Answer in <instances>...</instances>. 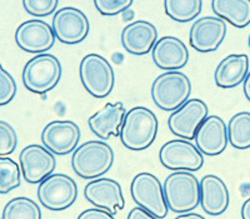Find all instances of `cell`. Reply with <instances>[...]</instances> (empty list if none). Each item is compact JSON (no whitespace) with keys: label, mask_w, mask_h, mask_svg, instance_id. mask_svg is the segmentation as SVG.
Wrapping results in <instances>:
<instances>
[{"label":"cell","mask_w":250,"mask_h":219,"mask_svg":"<svg viewBox=\"0 0 250 219\" xmlns=\"http://www.w3.org/2000/svg\"><path fill=\"white\" fill-rule=\"evenodd\" d=\"M189 51L182 40L175 37H163L153 48V62L163 70H178L187 66Z\"/></svg>","instance_id":"cell-19"},{"label":"cell","mask_w":250,"mask_h":219,"mask_svg":"<svg viewBox=\"0 0 250 219\" xmlns=\"http://www.w3.org/2000/svg\"><path fill=\"white\" fill-rule=\"evenodd\" d=\"M195 144L205 155H219L227 149L229 143L228 127L218 115L207 117L195 133Z\"/></svg>","instance_id":"cell-17"},{"label":"cell","mask_w":250,"mask_h":219,"mask_svg":"<svg viewBox=\"0 0 250 219\" xmlns=\"http://www.w3.org/2000/svg\"><path fill=\"white\" fill-rule=\"evenodd\" d=\"M213 12L235 28L250 24V0H211Z\"/></svg>","instance_id":"cell-23"},{"label":"cell","mask_w":250,"mask_h":219,"mask_svg":"<svg viewBox=\"0 0 250 219\" xmlns=\"http://www.w3.org/2000/svg\"><path fill=\"white\" fill-rule=\"evenodd\" d=\"M20 169L17 162L0 156V194H6L20 185Z\"/></svg>","instance_id":"cell-27"},{"label":"cell","mask_w":250,"mask_h":219,"mask_svg":"<svg viewBox=\"0 0 250 219\" xmlns=\"http://www.w3.org/2000/svg\"><path fill=\"white\" fill-rule=\"evenodd\" d=\"M4 219H40L42 211L40 207L30 198L26 197H18L9 200L4 207Z\"/></svg>","instance_id":"cell-26"},{"label":"cell","mask_w":250,"mask_h":219,"mask_svg":"<svg viewBox=\"0 0 250 219\" xmlns=\"http://www.w3.org/2000/svg\"><path fill=\"white\" fill-rule=\"evenodd\" d=\"M134 0H94V5L102 15L113 17L130 8Z\"/></svg>","instance_id":"cell-31"},{"label":"cell","mask_w":250,"mask_h":219,"mask_svg":"<svg viewBox=\"0 0 250 219\" xmlns=\"http://www.w3.org/2000/svg\"><path fill=\"white\" fill-rule=\"evenodd\" d=\"M114 151L103 140H89L78 147L71 156V167L83 179H94L110 171Z\"/></svg>","instance_id":"cell-2"},{"label":"cell","mask_w":250,"mask_h":219,"mask_svg":"<svg viewBox=\"0 0 250 219\" xmlns=\"http://www.w3.org/2000/svg\"><path fill=\"white\" fill-rule=\"evenodd\" d=\"M248 45H249L250 48V34H249V38H248Z\"/></svg>","instance_id":"cell-37"},{"label":"cell","mask_w":250,"mask_h":219,"mask_svg":"<svg viewBox=\"0 0 250 219\" xmlns=\"http://www.w3.org/2000/svg\"><path fill=\"white\" fill-rule=\"evenodd\" d=\"M179 219H202L203 216L200 214H195V213H191V212H188V213H182L178 216Z\"/></svg>","instance_id":"cell-36"},{"label":"cell","mask_w":250,"mask_h":219,"mask_svg":"<svg viewBox=\"0 0 250 219\" xmlns=\"http://www.w3.org/2000/svg\"><path fill=\"white\" fill-rule=\"evenodd\" d=\"M229 191L224 180L209 174L200 182V204L208 216H220L229 207Z\"/></svg>","instance_id":"cell-21"},{"label":"cell","mask_w":250,"mask_h":219,"mask_svg":"<svg viewBox=\"0 0 250 219\" xmlns=\"http://www.w3.org/2000/svg\"><path fill=\"white\" fill-rule=\"evenodd\" d=\"M89 20L86 15L77 8H62L53 18V30L59 42L64 44H79L88 37Z\"/></svg>","instance_id":"cell-11"},{"label":"cell","mask_w":250,"mask_h":219,"mask_svg":"<svg viewBox=\"0 0 250 219\" xmlns=\"http://www.w3.org/2000/svg\"><path fill=\"white\" fill-rule=\"evenodd\" d=\"M160 163L170 171H199L204 156L189 139H173L165 143L159 152Z\"/></svg>","instance_id":"cell-9"},{"label":"cell","mask_w":250,"mask_h":219,"mask_svg":"<svg viewBox=\"0 0 250 219\" xmlns=\"http://www.w3.org/2000/svg\"><path fill=\"white\" fill-rule=\"evenodd\" d=\"M84 197L89 203L104 208L113 216L125 205L122 187L117 180L109 178H94L84 188Z\"/></svg>","instance_id":"cell-16"},{"label":"cell","mask_w":250,"mask_h":219,"mask_svg":"<svg viewBox=\"0 0 250 219\" xmlns=\"http://www.w3.org/2000/svg\"><path fill=\"white\" fill-rule=\"evenodd\" d=\"M203 0H164V10L178 23H188L200 14Z\"/></svg>","instance_id":"cell-25"},{"label":"cell","mask_w":250,"mask_h":219,"mask_svg":"<svg viewBox=\"0 0 250 219\" xmlns=\"http://www.w3.org/2000/svg\"><path fill=\"white\" fill-rule=\"evenodd\" d=\"M228 138L229 143L235 149L250 148V113L240 111L231 117L228 124Z\"/></svg>","instance_id":"cell-24"},{"label":"cell","mask_w":250,"mask_h":219,"mask_svg":"<svg viewBox=\"0 0 250 219\" xmlns=\"http://www.w3.org/2000/svg\"><path fill=\"white\" fill-rule=\"evenodd\" d=\"M17 94V83L13 75L0 64V107L6 106Z\"/></svg>","instance_id":"cell-29"},{"label":"cell","mask_w":250,"mask_h":219,"mask_svg":"<svg viewBox=\"0 0 250 219\" xmlns=\"http://www.w3.org/2000/svg\"><path fill=\"white\" fill-rule=\"evenodd\" d=\"M80 140V128L71 120H53L42 131L44 147L57 155L75 151Z\"/></svg>","instance_id":"cell-15"},{"label":"cell","mask_w":250,"mask_h":219,"mask_svg":"<svg viewBox=\"0 0 250 219\" xmlns=\"http://www.w3.org/2000/svg\"><path fill=\"white\" fill-rule=\"evenodd\" d=\"M62 64L54 55L42 53L29 60L23 69V84L29 91L45 94L58 86L62 78Z\"/></svg>","instance_id":"cell-5"},{"label":"cell","mask_w":250,"mask_h":219,"mask_svg":"<svg viewBox=\"0 0 250 219\" xmlns=\"http://www.w3.org/2000/svg\"><path fill=\"white\" fill-rule=\"evenodd\" d=\"M78 197V185L71 176L62 173H51L39 183L38 198L43 207L53 212L68 209Z\"/></svg>","instance_id":"cell-7"},{"label":"cell","mask_w":250,"mask_h":219,"mask_svg":"<svg viewBox=\"0 0 250 219\" xmlns=\"http://www.w3.org/2000/svg\"><path fill=\"white\" fill-rule=\"evenodd\" d=\"M191 93V83L182 71L169 70L156 78L151 86V98L158 108L173 111L183 106Z\"/></svg>","instance_id":"cell-4"},{"label":"cell","mask_w":250,"mask_h":219,"mask_svg":"<svg viewBox=\"0 0 250 219\" xmlns=\"http://www.w3.org/2000/svg\"><path fill=\"white\" fill-rule=\"evenodd\" d=\"M242 218L250 219V198L244 202L242 207Z\"/></svg>","instance_id":"cell-34"},{"label":"cell","mask_w":250,"mask_h":219,"mask_svg":"<svg viewBox=\"0 0 250 219\" xmlns=\"http://www.w3.org/2000/svg\"><path fill=\"white\" fill-rule=\"evenodd\" d=\"M158 38L155 25L146 20H137L122 31V44L133 55H145L154 48Z\"/></svg>","instance_id":"cell-18"},{"label":"cell","mask_w":250,"mask_h":219,"mask_svg":"<svg viewBox=\"0 0 250 219\" xmlns=\"http://www.w3.org/2000/svg\"><path fill=\"white\" fill-rule=\"evenodd\" d=\"M208 117V106L200 99H190L176 108L168 119V127L174 135L193 139L203 120Z\"/></svg>","instance_id":"cell-13"},{"label":"cell","mask_w":250,"mask_h":219,"mask_svg":"<svg viewBox=\"0 0 250 219\" xmlns=\"http://www.w3.org/2000/svg\"><path fill=\"white\" fill-rule=\"evenodd\" d=\"M18 145V135L15 129L9 123L0 120V156L12 154Z\"/></svg>","instance_id":"cell-28"},{"label":"cell","mask_w":250,"mask_h":219,"mask_svg":"<svg viewBox=\"0 0 250 219\" xmlns=\"http://www.w3.org/2000/svg\"><path fill=\"white\" fill-rule=\"evenodd\" d=\"M83 87L95 98H105L113 91L115 74L110 63L99 54H88L79 66Z\"/></svg>","instance_id":"cell-6"},{"label":"cell","mask_w":250,"mask_h":219,"mask_svg":"<svg viewBox=\"0 0 250 219\" xmlns=\"http://www.w3.org/2000/svg\"><path fill=\"white\" fill-rule=\"evenodd\" d=\"M158 133L156 115L148 108L135 107L126 111L120 128V140L130 151H144L154 143Z\"/></svg>","instance_id":"cell-1"},{"label":"cell","mask_w":250,"mask_h":219,"mask_svg":"<svg viewBox=\"0 0 250 219\" xmlns=\"http://www.w3.org/2000/svg\"><path fill=\"white\" fill-rule=\"evenodd\" d=\"M133 200L145 208L154 218L162 219L168 214V204L165 200L164 189L160 180L154 174L143 172L134 176L130 185Z\"/></svg>","instance_id":"cell-8"},{"label":"cell","mask_w":250,"mask_h":219,"mask_svg":"<svg viewBox=\"0 0 250 219\" xmlns=\"http://www.w3.org/2000/svg\"><path fill=\"white\" fill-rule=\"evenodd\" d=\"M125 110L123 103H108L105 107L93 114L88 119L90 131L100 139L106 140L111 137H118L120 134Z\"/></svg>","instance_id":"cell-20"},{"label":"cell","mask_w":250,"mask_h":219,"mask_svg":"<svg viewBox=\"0 0 250 219\" xmlns=\"http://www.w3.org/2000/svg\"><path fill=\"white\" fill-rule=\"evenodd\" d=\"M19 162L24 179L31 184H37L45 179L57 167L54 153L39 144L25 147L20 152Z\"/></svg>","instance_id":"cell-12"},{"label":"cell","mask_w":250,"mask_h":219,"mask_svg":"<svg viewBox=\"0 0 250 219\" xmlns=\"http://www.w3.org/2000/svg\"><path fill=\"white\" fill-rule=\"evenodd\" d=\"M244 94L245 97H247V99L250 102V71L248 73L247 78L244 79Z\"/></svg>","instance_id":"cell-35"},{"label":"cell","mask_w":250,"mask_h":219,"mask_svg":"<svg viewBox=\"0 0 250 219\" xmlns=\"http://www.w3.org/2000/svg\"><path fill=\"white\" fill-rule=\"evenodd\" d=\"M129 219H153V214L149 213L145 208L143 207H137V208H133L130 212H129Z\"/></svg>","instance_id":"cell-33"},{"label":"cell","mask_w":250,"mask_h":219,"mask_svg":"<svg viewBox=\"0 0 250 219\" xmlns=\"http://www.w3.org/2000/svg\"><path fill=\"white\" fill-rule=\"evenodd\" d=\"M163 189L168 208L174 213L191 212L200 203V182L190 171H175L169 174Z\"/></svg>","instance_id":"cell-3"},{"label":"cell","mask_w":250,"mask_h":219,"mask_svg":"<svg viewBox=\"0 0 250 219\" xmlns=\"http://www.w3.org/2000/svg\"><path fill=\"white\" fill-rule=\"evenodd\" d=\"M59 0H23L25 12L34 17H48L55 12Z\"/></svg>","instance_id":"cell-30"},{"label":"cell","mask_w":250,"mask_h":219,"mask_svg":"<svg viewBox=\"0 0 250 219\" xmlns=\"http://www.w3.org/2000/svg\"><path fill=\"white\" fill-rule=\"evenodd\" d=\"M114 216L104 208H91L86 209L79 216V219H113Z\"/></svg>","instance_id":"cell-32"},{"label":"cell","mask_w":250,"mask_h":219,"mask_svg":"<svg viewBox=\"0 0 250 219\" xmlns=\"http://www.w3.org/2000/svg\"><path fill=\"white\" fill-rule=\"evenodd\" d=\"M249 73V58L245 54H230L219 63L214 80L219 88L230 89L242 84Z\"/></svg>","instance_id":"cell-22"},{"label":"cell","mask_w":250,"mask_h":219,"mask_svg":"<svg viewBox=\"0 0 250 219\" xmlns=\"http://www.w3.org/2000/svg\"><path fill=\"white\" fill-rule=\"evenodd\" d=\"M225 35L227 24L224 19L219 17H204L193 24L189 34V42L196 51L211 53L222 45Z\"/></svg>","instance_id":"cell-14"},{"label":"cell","mask_w":250,"mask_h":219,"mask_svg":"<svg viewBox=\"0 0 250 219\" xmlns=\"http://www.w3.org/2000/svg\"><path fill=\"white\" fill-rule=\"evenodd\" d=\"M55 39L53 26L39 19L26 20L15 31V43L26 53L42 54L48 51L54 46Z\"/></svg>","instance_id":"cell-10"}]
</instances>
